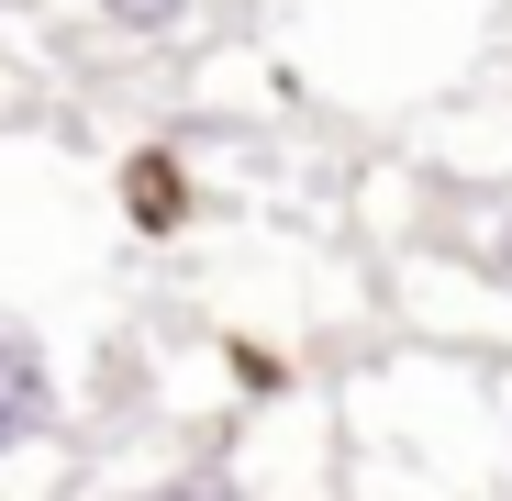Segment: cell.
<instances>
[{
    "mask_svg": "<svg viewBox=\"0 0 512 501\" xmlns=\"http://www.w3.org/2000/svg\"><path fill=\"white\" fill-rule=\"evenodd\" d=\"M101 23H123V34H179L190 23V0H90Z\"/></svg>",
    "mask_w": 512,
    "mask_h": 501,
    "instance_id": "3957f363",
    "label": "cell"
},
{
    "mask_svg": "<svg viewBox=\"0 0 512 501\" xmlns=\"http://www.w3.org/2000/svg\"><path fill=\"white\" fill-rule=\"evenodd\" d=\"M56 412H67V390H56L45 334L34 323H0V457H23L34 435H56Z\"/></svg>",
    "mask_w": 512,
    "mask_h": 501,
    "instance_id": "6da1fadb",
    "label": "cell"
},
{
    "mask_svg": "<svg viewBox=\"0 0 512 501\" xmlns=\"http://www.w3.org/2000/svg\"><path fill=\"white\" fill-rule=\"evenodd\" d=\"M134 501H245V490H234V468H212V457H190V468H167V479H145Z\"/></svg>",
    "mask_w": 512,
    "mask_h": 501,
    "instance_id": "7a4b0ae2",
    "label": "cell"
},
{
    "mask_svg": "<svg viewBox=\"0 0 512 501\" xmlns=\"http://www.w3.org/2000/svg\"><path fill=\"white\" fill-rule=\"evenodd\" d=\"M479 268H490V279H501V290H512V212H501V223H490V234H479Z\"/></svg>",
    "mask_w": 512,
    "mask_h": 501,
    "instance_id": "277c9868",
    "label": "cell"
}]
</instances>
